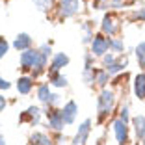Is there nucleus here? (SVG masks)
I'll use <instances>...</instances> for the list:
<instances>
[{"instance_id":"obj_25","label":"nucleus","mask_w":145,"mask_h":145,"mask_svg":"<svg viewBox=\"0 0 145 145\" xmlns=\"http://www.w3.org/2000/svg\"><path fill=\"white\" fill-rule=\"evenodd\" d=\"M8 48H9L8 41H6L4 37H0V58H4V56H6V52H8Z\"/></svg>"},{"instance_id":"obj_23","label":"nucleus","mask_w":145,"mask_h":145,"mask_svg":"<svg viewBox=\"0 0 145 145\" xmlns=\"http://www.w3.org/2000/svg\"><path fill=\"white\" fill-rule=\"evenodd\" d=\"M84 82H86V84H93V82H95V71H93V67L84 71Z\"/></svg>"},{"instance_id":"obj_26","label":"nucleus","mask_w":145,"mask_h":145,"mask_svg":"<svg viewBox=\"0 0 145 145\" xmlns=\"http://www.w3.org/2000/svg\"><path fill=\"white\" fill-rule=\"evenodd\" d=\"M119 119H121V121H123V123H127V121H128V108H127V106H123V108H121V114H119Z\"/></svg>"},{"instance_id":"obj_2","label":"nucleus","mask_w":145,"mask_h":145,"mask_svg":"<svg viewBox=\"0 0 145 145\" xmlns=\"http://www.w3.org/2000/svg\"><path fill=\"white\" fill-rule=\"evenodd\" d=\"M108 47H110V39H106L104 35H97L91 43V52L95 56H104L108 52Z\"/></svg>"},{"instance_id":"obj_28","label":"nucleus","mask_w":145,"mask_h":145,"mask_svg":"<svg viewBox=\"0 0 145 145\" xmlns=\"http://www.w3.org/2000/svg\"><path fill=\"white\" fill-rule=\"evenodd\" d=\"M58 103H60V95L52 93V95H50V99H48V104H58Z\"/></svg>"},{"instance_id":"obj_31","label":"nucleus","mask_w":145,"mask_h":145,"mask_svg":"<svg viewBox=\"0 0 145 145\" xmlns=\"http://www.w3.org/2000/svg\"><path fill=\"white\" fill-rule=\"evenodd\" d=\"M136 17H138V19H143V21H145V9H143V11H140V13H136Z\"/></svg>"},{"instance_id":"obj_19","label":"nucleus","mask_w":145,"mask_h":145,"mask_svg":"<svg viewBox=\"0 0 145 145\" xmlns=\"http://www.w3.org/2000/svg\"><path fill=\"white\" fill-rule=\"evenodd\" d=\"M50 76H52V86H56V88H65L67 86V78L63 74H50Z\"/></svg>"},{"instance_id":"obj_3","label":"nucleus","mask_w":145,"mask_h":145,"mask_svg":"<svg viewBox=\"0 0 145 145\" xmlns=\"http://www.w3.org/2000/svg\"><path fill=\"white\" fill-rule=\"evenodd\" d=\"M60 11L63 17H72L80 11V2L78 0H61L60 2Z\"/></svg>"},{"instance_id":"obj_7","label":"nucleus","mask_w":145,"mask_h":145,"mask_svg":"<svg viewBox=\"0 0 145 145\" xmlns=\"http://www.w3.org/2000/svg\"><path fill=\"white\" fill-rule=\"evenodd\" d=\"M114 132H115V140L117 143H127L128 140V128H127V123H123L121 119H115L114 121Z\"/></svg>"},{"instance_id":"obj_24","label":"nucleus","mask_w":145,"mask_h":145,"mask_svg":"<svg viewBox=\"0 0 145 145\" xmlns=\"http://www.w3.org/2000/svg\"><path fill=\"white\" fill-rule=\"evenodd\" d=\"M110 47L114 48V52H123L125 45H123V41H121V39H110Z\"/></svg>"},{"instance_id":"obj_10","label":"nucleus","mask_w":145,"mask_h":145,"mask_svg":"<svg viewBox=\"0 0 145 145\" xmlns=\"http://www.w3.org/2000/svg\"><path fill=\"white\" fill-rule=\"evenodd\" d=\"M32 45V37L28 34H19L13 41V47L17 48V50H28Z\"/></svg>"},{"instance_id":"obj_5","label":"nucleus","mask_w":145,"mask_h":145,"mask_svg":"<svg viewBox=\"0 0 145 145\" xmlns=\"http://www.w3.org/2000/svg\"><path fill=\"white\" fill-rule=\"evenodd\" d=\"M76 112H78V108H76V103H72V101H69V103L63 106V110L60 112V114H61V121H63L65 125H71V123H74Z\"/></svg>"},{"instance_id":"obj_32","label":"nucleus","mask_w":145,"mask_h":145,"mask_svg":"<svg viewBox=\"0 0 145 145\" xmlns=\"http://www.w3.org/2000/svg\"><path fill=\"white\" fill-rule=\"evenodd\" d=\"M0 145H6V140H4L2 136H0Z\"/></svg>"},{"instance_id":"obj_29","label":"nucleus","mask_w":145,"mask_h":145,"mask_svg":"<svg viewBox=\"0 0 145 145\" xmlns=\"http://www.w3.org/2000/svg\"><path fill=\"white\" fill-rule=\"evenodd\" d=\"M9 88V82L4 80V78H0V89H8Z\"/></svg>"},{"instance_id":"obj_33","label":"nucleus","mask_w":145,"mask_h":145,"mask_svg":"<svg viewBox=\"0 0 145 145\" xmlns=\"http://www.w3.org/2000/svg\"><path fill=\"white\" fill-rule=\"evenodd\" d=\"M114 2H121V0H114Z\"/></svg>"},{"instance_id":"obj_18","label":"nucleus","mask_w":145,"mask_h":145,"mask_svg":"<svg viewBox=\"0 0 145 145\" xmlns=\"http://www.w3.org/2000/svg\"><path fill=\"white\" fill-rule=\"evenodd\" d=\"M136 56H138V63L141 67H145V43H140L136 48Z\"/></svg>"},{"instance_id":"obj_9","label":"nucleus","mask_w":145,"mask_h":145,"mask_svg":"<svg viewBox=\"0 0 145 145\" xmlns=\"http://www.w3.org/2000/svg\"><path fill=\"white\" fill-rule=\"evenodd\" d=\"M39 117H41V110H39L37 106H30L28 110L24 112V114L21 115V121H30L32 125H37L39 123Z\"/></svg>"},{"instance_id":"obj_22","label":"nucleus","mask_w":145,"mask_h":145,"mask_svg":"<svg viewBox=\"0 0 145 145\" xmlns=\"http://www.w3.org/2000/svg\"><path fill=\"white\" fill-rule=\"evenodd\" d=\"M50 2H52V0H34L35 8H37L39 11H47V9L50 8Z\"/></svg>"},{"instance_id":"obj_1","label":"nucleus","mask_w":145,"mask_h":145,"mask_svg":"<svg viewBox=\"0 0 145 145\" xmlns=\"http://www.w3.org/2000/svg\"><path fill=\"white\" fill-rule=\"evenodd\" d=\"M114 101H115V97H114L112 91L104 89L103 93H101V97H99V117H101V119H103L106 114H110V110L114 108Z\"/></svg>"},{"instance_id":"obj_8","label":"nucleus","mask_w":145,"mask_h":145,"mask_svg":"<svg viewBox=\"0 0 145 145\" xmlns=\"http://www.w3.org/2000/svg\"><path fill=\"white\" fill-rule=\"evenodd\" d=\"M117 30H119V22H117V19L106 15L104 21H103V32L108 34V35H114V34H117Z\"/></svg>"},{"instance_id":"obj_16","label":"nucleus","mask_w":145,"mask_h":145,"mask_svg":"<svg viewBox=\"0 0 145 145\" xmlns=\"http://www.w3.org/2000/svg\"><path fill=\"white\" fill-rule=\"evenodd\" d=\"M30 145H52V140L48 136H45V134H41V132H35V134H32V138H30Z\"/></svg>"},{"instance_id":"obj_6","label":"nucleus","mask_w":145,"mask_h":145,"mask_svg":"<svg viewBox=\"0 0 145 145\" xmlns=\"http://www.w3.org/2000/svg\"><path fill=\"white\" fill-rule=\"evenodd\" d=\"M37 56L39 52L37 50H32V48H28V50H24L21 54V65L22 69H34L35 63H37Z\"/></svg>"},{"instance_id":"obj_21","label":"nucleus","mask_w":145,"mask_h":145,"mask_svg":"<svg viewBox=\"0 0 145 145\" xmlns=\"http://www.w3.org/2000/svg\"><path fill=\"white\" fill-rule=\"evenodd\" d=\"M125 65H127V61H123V63H117V61H115V63L110 65V67H106V72H108V74L119 72V71H123V69H125Z\"/></svg>"},{"instance_id":"obj_4","label":"nucleus","mask_w":145,"mask_h":145,"mask_svg":"<svg viewBox=\"0 0 145 145\" xmlns=\"http://www.w3.org/2000/svg\"><path fill=\"white\" fill-rule=\"evenodd\" d=\"M89 130H91V119H86L84 123L78 127V132L72 140V145H84L88 141V136H89Z\"/></svg>"},{"instance_id":"obj_12","label":"nucleus","mask_w":145,"mask_h":145,"mask_svg":"<svg viewBox=\"0 0 145 145\" xmlns=\"http://www.w3.org/2000/svg\"><path fill=\"white\" fill-rule=\"evenodd\" d=\"M47 117H48V127L50 128H54V130H61L63 128V121H61V114L60 112H48L47 114Z\"/></svg>"},{"instance_id":"obj_14","label":"nucleus","mask_w":145,"mask_h":145,"mask_svg":"<svg viewBox=\"0 0 145 145\" xmlns=\"http://www.w3.org/2000/svg\"><path fill=\"white\" fill-rule=\"evenodd\" d=\"M69 63V58L63 54V52H60V54H56V58H54V61H52V71H50V74H56V72L60 71L63 65H67Z\"/></svg>"},{"instance_id":"obj_17","label":"nucleus","mask_w":145,"mask_h":145,"mask_svg":"<svg viewBox=\"0 0 145 145\" xmlns=\"http://www.w3.org/2000/svg\"><path fill=\"white\" fill-rule=\"evenodd\" d=\"M50 89H48V86L47 84H43V86H39V89H37V97H39V101L41 103H47L48 104V99H50Z\"/></svg>"},{"instance_id":"obj_13","label":"nucleus","mask_w":145,"mask_h":145,"mask_svg":"<svg viewBox=\"0 0 145 145\" xmlns=\"http://www.w3.org/2000/svg\"><path fill=\"white\" fill-rule=\"evenodd\" d=\"M134 93L138 99H145V74H138L134 80Z\"/></svg>"},{"instance_id":"obj_15","label":"nucleus","mask_w":145,"mask_h":145,"mask_svg":"<svg viewBox=\"0 0 145 145\" xmlns=\"http://www.w3.org/2000/svg\"><path fill=\"white\" fill-rule=\"evenodd\" d=\"M32 78H28V76H22V78H19V82H17V89H19V93H22V95H28L32 91Z\"/></svg>"},{"instance_id":"obj_34","label":"nucleus","mask_w":145,"mask_h":145,"mask_svg":"<svg viewBox=\"0 0 145 145\" xmlns=\"http://www.w3.org/2000/svg\"><path fill=\"white\" fill-rule=\"evenodd\" d=\"M143 145H145V141H143Z\"/></svg>"},{"instance_id":"obj_30","label":"nucleus","mask_w":145,"mask_h":145,"mask_svg":"<svg viewBox=\"0 0 145 145\" xmlns=\"http://www.w3.org/2000/svg\"><path fill=\"white\" fill-rule=\"evenodd\" d=\"M4 108H6V99L2 97V95H0V112L4 110Z\"/></svg>"},{"instance_id":"obj_11","label":"nucleus","mask_w":145,"mask_h":145,"mask_svg":"<svg viewBox=\"0 0 145 145\" xmlns=\"http://www.w3.org/2000/svg\"><path fill=\"white\" fill-rule=\"evenodd\" d=\"M132 123H134V130H136V138L140 141H145V117L138 115L132 119Z\"/></svg>"},{"instance_id":"obj_20","label":"nucleus","mask_w":145,"mask_h":145,"mask_svg":"<svg viewBox=\"0 0 145 145\" xmlns=\"http://www.w3.org/2000/svg\"><path fill=\"white\" fill-rule=\"evenodd\" d=\"M108 78H110V74H108L106 71H95V82H97L99 86H104L108 82Z\"/></svg>"},{"instance_id":"obj_27","label":"nucleus","mask_w":145,"mask_h":145,"mask_svg":"<svg viewBox=\"0 0 145 145\" xmlns=\"http://www.w3.org/2000/svg\"><path fill=\"white\" fill-rule=\"evenodd\" d=\"M112 63H115V58L112 54H104V65H106V67H110Z\"/></svg>"}]
</instances>
